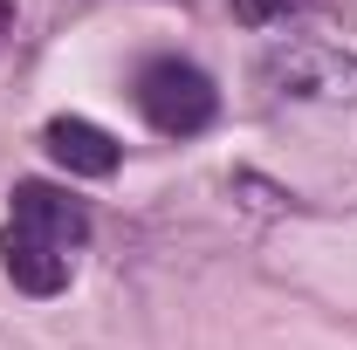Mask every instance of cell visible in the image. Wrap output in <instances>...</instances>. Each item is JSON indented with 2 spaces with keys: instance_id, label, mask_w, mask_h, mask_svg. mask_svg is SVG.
<instances>
[{
  "instance_id": "obj_1",
  "label": "cell",
  "mask_w": 357,
  "mask_h": 350,
  "mask_svg": "<svg viewBox=\"0 0 357 350\" xmlns=\"http://www.w3.org/2000/svg\"><path fill=\"white\" fill-rule=\"evenodd\" d=\"M89 241V206L76 192L48 185V178H21L7 192V227H0V261H7V282L21 296H62L69 275H76V254Z\"/></svg>"
},
{
  "instance_id": "obj_2",
  "label": "cell",
  "mask_w": 357,
  "mask_h": 350,
  "mask_svg": "<svg viewBox=\"0 0 357 350\" xmlns=\"http://www.w3.org/2000/svg\"><path fill=\"white\" fill-rule=\"evenodd\" d=\"M131 96H137L144 124L158 137H199V131H213V117H220L213 76H206L199 62H185V55H151V62H137Z\"/></svg>"
},
{
  "instance_id": "obj_3",
  "label": "cell",
  "mask_w": 357,
  "mask_h": 350,
  "mask_svg": "<svg viewBox=\"0 0 357 350\" xmlns=\"http://www.w3.org/2000/svg\"><path fill=\"white\" fill-rule=\"evenodd\" d=\"M42 144H48V158H55L62 172H76V178H110L117 158H124L117 137L103 131V124H89V117H48Z\"/></svg>"
},
{
  "instance_id": "obj_4",
  "label": "cell",
  "mask_w": 357,
  "mask_h": 350,
  "mask_svg": "<svg viewBox=\"0 0 357 350\" xmlns=\"http://www.w3.org/2000/svg\"><path fill=\"white\" fill-rule=\"evenodd\" d=\"M303 0H234V21L241 28H275V21H289Z\"/></svg>"
},
{
  "instance_id": "obj_5",
  "label": "cell",
  "mask_w": 357,
  "mask_h": 350,
  "mask_svg": "<svg viewBox=\"0 0 357 350\" xmlns=\"http://www.w3.org/2000/svg\"><path fill=\"white\" fill-rule=\"evenodd\" d=\"M14 35V0H0V42Z\"/></svg>"
}]
</instances>
